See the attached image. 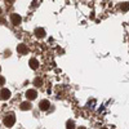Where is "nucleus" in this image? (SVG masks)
<instances>
[{
    "instance_id": "f257e3e1",
    "label": "nucleus",
    "mask_w": 129,
    "mask_h": 129,
    "mask_svg": "<svg viewBox=\"0 0 129 129\" xmlns=\"http://www.w3.org/2000/svg\"><path fill=\"white\" fill-rule=\"evenodd\" d=\"M14 123H16V117H14L13 114H9L4 117V125L5 126H12Z\"/></svg>"
},
{
    "instance_id": "f03ea898",
    "label": "nucleus",
    "mask_w": 129,
    "mask_h": 129,
    "mask_svg": "<svg viewBox=\"0 0 129 129\" xmlns=\"http://www.w3.org/2000/svg\"><path fill=\"white\" fill-rule=\"evenodd\" d=\"M49 106H50V102H49L48 100H43V101H40V103H39L40 110H43V111L48 110V109H49Z\"/></svg>"
},
{
    "instance_id": "7ed1b4c3",
    "label": "nucleus",
    "mask_w": 129,
    "mask_h": 129,
    "mask_svg": "<svg viewBox=\"0 0 129 129\" xmlns=\"http://www.w3.org/2000/svg\"><path fill=\"white\" fill-rule=\"evenodd\" d=\"M10 19H12V23L16 25V26H18L21 23V21H22V18H21L19 14H12L10 16Z\"/></svg>"
},
{
    "instance_id": "20e7f679",
    "label": "nucleus",
    "mask_w": 129,
    "mask_h": 129,
    "mask_svg": "<svg viewBox=\"0 0 129 129\" xmlns=\"http://www.w3.org/2000/svg\"><path fill=\"white\" fill-rule=\"evenodd\" d=\"M9 97H10V92H9V89L4 88V89L0 90V98H2V100H8Z\"/></svg>"
},
{
    "instance_id": "39448f33",
    "label": "nucleus",
    "mask_w": 129,
    "mask_h": 129,
    "mask_svg": "<svg viewBox=\"0 0 129 129\" xmlns=\"http://www.w3.org/2000/svg\"><path fill=\"white\" fill-rule=\"evenodd\" d=\"M36 95H38V93H36V90H34V89H28V90L26 92L27 100H35Z\"/></svg>"
},
{
    "instance_id": "423d86ee",
    "label": "nucleus",
    "mask_w": 129,
    "mask_h": 129,
    "mask_svg": "<svg viewBox=\"0 0 129 129\" xmlns=\"http://www.w3.org/2000/svg\"><path fill=\"white\" fill-rule=\"evenodd\" d=\"M27 47L25 45V44H18V47H17V52L19 53V54H26L27 53Z\"/></svg>"
},
{
    "instance_id": "0eeeda50",
    "label": "nucleus",
    "mask_w": 129,
    "mask_h": 129,
    "mask_svg": "<svg viewBox=\"0 0 129 129\" xmlns=\"http://www.w3.org/2000/svg\"><path fill=\"white\" fill-rule=\"evenodd\" d=\"M28 64H30V67H31L32 70H36V69L39 67V62H38L35 58H31L30 62H28Z\"/></svg>"
},
{
    "instance_id": "6e6552de",
    "label": "nucleus",
    "mask_w": 129,
    "mask_h": 129,
    "mask_svg": "<svg viewBox=\"0 0 129 129\" xmlns=\"http://www.w3.org/2000/svg\"><path fill=\"white\" fill-rule=\"evenodd\" d=\"M35 35H36L38 38H44V36H45V31H44V28L38 27V28L35 30Z\"/></svg>"
},
{
    "instance_id": "1a4fd4ad",
    "label": "nucleus",
    "mask_w": 129,
    "mask_h": 129,
    "mask_svg": "<svg viewBox=\"0 0 129 129\" xmlns=\"http://www.w3.org/2000/svg\"><path fill=\"white\" fill-rule=\"evenodd\" d=\"M21 110H23V111L31 110V103L30 102H22L21 103Z\"/></svg>"
},
{
    "instance_id": "9d476101",
    "label": "nucleus",
    "mask_w": 129,
    "mask_h": 129,
    "mask_svg": "<svg viewBox=\"0 0 129 129\" xmlns=\"http://www.w3.org/2000/svg\"><path fill=\"white\" fill-rule=\"evenodd\" d=\"M66 129H75V124H74L72 120H69L66 123Z\"/></svg>"
},
{
    "instance_id": "9b49d317",
    "label": "nucleus",
    "mask_w": 129,
    "mask_h": 129,
    "mask_svg": "<svg viewBox=\"0 0 129 129\" xmlns=\"http://www.w3.org/2000/svg\"><path fill=\"white\" fill-rule=\"evenodd\" d=\"M34 84L36 85V87H41V84H43V81H41V79H39V78H36V79L34 80Z\"/></svg>"
},
{
    "instance_id": "f8f14e48",
    "label": "nucleus",
    "mask_w": 129,
    "mask_h": 129,
    "mask_svg": "<svg viewBox=\"0 0 129 129\" xmlns=\"http://www.w3.org/2000/svg\"><path fill=\"white\" fill-rule=\"evenodd\" d=\"M128 9H129V3H123V4H121V10L126 12Z\"/></svg>"
},
{
    "instance_id": "ddd939ff",
    "label": "nucleus",
    "mask_w": 129,
    "mask_h": 129,
    "mask_svg": "<svg viewBox=\"0 0 129 129\" xmlns=\"http://www.w3.org/2000/svg\"><path fill=\"white\" fill-rule=\"evenodd\" d=\"M4 83H5V79L3 76H0V85H4Z\"/></svg>"
},
{
    "instance_id": "4468645a",
    "label": "nucleus",
    "mask_w": 129,
    "mask_h": 129,
    "mask_svg": "<svg viewBox=\"0 0 129 129\" xmlns=\"http://www.w3.org/2000/svg\"><path fill=\"white\" fill-rule=\"evenodd\" d=\"M79 129H85V128H84V126H80V128H79Z\"/></svg>"
},
{
    "instance_id": "2eb2a0df",
    "label": "nucleus",
    "mask_w": 129,
    "mask_h": 129,
    "mask_svg": "<svg viewBox=\"0 0 129 129\" xmlns=\"http://www.w3.org/2000/svg\"><path fill=\"white\" fill-rule=\"evenodd\" d=\"M0 14H2V9H0Z\"/></svg>"
},
{
    "instance_id": "dca6fc26",
    "label": "nucleus",
    "mask_w": 129,
    "mask_h": 129,
    "mask_svg": "<svg viewBox=\"0 0 129 129\" xmlns=\"http://www.w3.org/2000/svg\"><path fill=\"white\" fill-rule=\"evenodd\" d=\"M102 129H107V128H102Z\"/></svg>"
},
{
    "instance_id": "f3484780",
    "label": "nucleus",
    "mask_w": 129,
    "mask_h": 129,
    "mask_svg": "<svg viewBox=\"0 0 129 129\" xmlns=\"http://www.w3.org/2000/svg\"><path fill=\"white\" fill-rule=\"evenodd\" d=\"M0 70H2V67H0Z\"/></svg>"
}]
</instances>
